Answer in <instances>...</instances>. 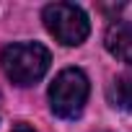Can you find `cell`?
<instances>
[{"label": "cell", "mask_w": 132, "mask_h": 132, "mask_svg": "<svg viewBox=\"0 0 132 132\" xmlns=\"http://www.w3.org/2000/svg\"><path fill=\"white\" fill-rule=\"evenodd\" d=\"M49 49L39 42H16L8 44L0 54V68L16 86H34L49 70Z\"/></svg>", "instance_id": "1"}, {"label": "cell", "mask_w": 132, "mask_h": 132, "mask_svg": "<svg viewBox=\"0 0 132 132\" xmlns=\"http://www.w3.org/2000/svg\"><path fill=\"white\" fill-rule=\"evenodd\" d=\"M88 101V78L78 68H65L49 86V109L62 119L80 117Z\"/></svg>", "instance_id": "2"}, {"label": "cell", "mask_w": 132, "mask_h": 132, "mask_svg": "<svg viewBox=\"0 0 132 132\" xmlns=\"http://www.w3.org/2000/svg\"><path fill=\"white\" fill-rule=\"evenodd\" d=\"M42 21H44L47 31L65 47L83 44L91 31L86 11L75 3H49L42 11Z\"/></svg>", "instance_id": "3"}, {"label": "cell", "mask_w": 132, "mask_h": 132, "mask_svg": "<svg viewBox=\"0 0 132 132\" xmlns=\"http://www.w3.org/2000/svg\"><path fill=\"white\" fill-rule=\"evenodd\" d=\"M104 44H106L109 54H114L117 60L132 65V23L129 21L109 23V29L104 34Z\"/></svg>", "instance_id": "4"}, {"label": "cell", "mask_w": 132, "mask_h": 132, "mask_svg": "<svg viewBox=\"0 0 132 132\" xmlns=\"http://www.w3.org/2000/svg\"><path fill=\"white\" fill-rule=\"evenodd\" d=\"M109 101L117 109H132V73H122L109 86Z\"/></svg>", "instance_id": "5"}, {"label": "cell", "mask_w": 132, "mask_h": 132, "mask_svg": "<svg viewBox=\"0 0 132 132\" xmlns=\"http://www.w3.org/2000/svg\"><path fill=\"white\" fill-rule=\"evenodd\" d=\"M13 132H34V129H31L29 124H16V127H13Z\"/></svg>", "instance_id": "6"}]
</instances>
